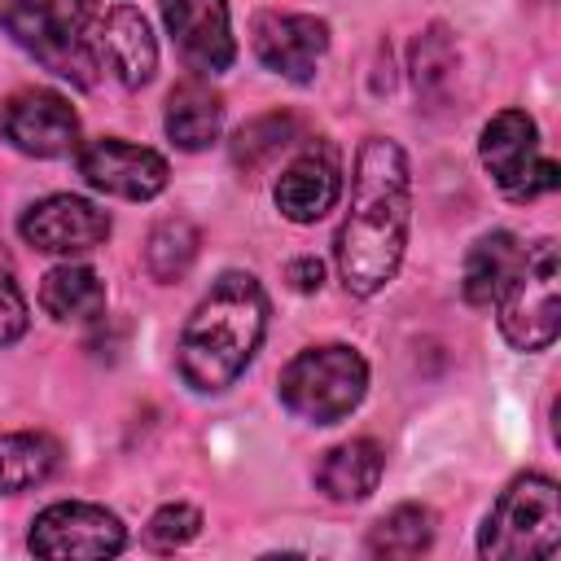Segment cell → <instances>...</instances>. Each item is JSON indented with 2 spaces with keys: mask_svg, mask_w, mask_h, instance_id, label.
<instances>
[{
  "mask_svg": "<svg viewBox=\"0 0 561 561\" xmlns=\"http://www.w3.org/2000/svg\"><path fill=\"white\" fill-rule=\"evenodd\" d=\"M101 4L96 0H4L0 26L44 70L75 88H96L101 66Z\"/></svg>",
  "mask_w": 561,
  "mask_h": 561,
  "instance_id": "cell-3",
  "label": "cell"
},
{
  "mask_svg": "<svg viewBox=\"0 0 561 561\" xmlns=\"http://www.w3.org/2000/svg\"><path fill=\"white\" fill-rule=\"evenodd\" d=\"M197 259V228L188 219H162L145 241V267L153 280H180Z\"/></svg>",
  "mask_w": 561,
  "mask_h": 561,
  "instance_id": "cell-22",
  "label": "cell"
},
{
  "mask_svg": "<svg viewBox=\"0 0 561 561\" xmlns=\"http://www.w3.org/2000/svg\"><path fill=\"white\" fill-rule=\"evenodd\" d=\"M162 18H167L180 61L193 75L206 79L232 66L237 44H232V22H228V0H162Z\"/></svg>",
  "mask_w": 561,
  "mask_h": 561,
  "instance_id": "cell-11",
  "label": "cell"
},
{
  "mask_svg": "<svg viewBox=\"0 0 561 561\" xmlns=\"http://www.w3.org/2000/svg\"><path fill=\"white\" fill-rule=\"evenodd\" d=\"M561 548V491L543 473L513 478L482 522L478 552L486 561H535Z\"/></svg>",
  "mask_w": 561,
  "mask_h": 561,
  "instance_id": "cell-4",
  "label": "cell"
},
{
  "mask_svg": "<svg viewBox=\"0 0 561 561\" xmlns=\"http://www.w3.org/2000/svg\"><path fill=\"white\" fill-rule=\"evenodd\" d=\"M101 66L123 83V88H145L158 70V44L140 9L114 4L101 18Z\"/></svg>",
  "mask_w": 561,
  "mask_h": 561,
  "instance_id": "cell-15",
  "label": "cell"
},
{
  "mask_svg": "<svg viewBox=\"0 0 561 561\" xmlns=\"http://www.w3.org/2000/svg\"><path fill=\"white\" fill-rule=\"evenodd\" d=\"M500 333L517 351H548L561 329V259L557 241H535L522 250L517 272L495 298Z\"/></svg>",
  "mask_w": 561,
  "mask_h": 561,
  "instance_id": "cell-6",
  "label": "cell"
},
{
  "mask_svg": "<svg viewBox=\"0 0 561 561\" xmlns=\"http://www.w3.org/2000/svg\"><path fill=\"white\" fill-rule=\"evenodd\" d=\"M57 456L61 451L48 434H31V430L0 434V495H18V491L39 486L57 469Z\"/></svg>",
  "mask_w": 561,
  "mask_h": 561,
  "instance_id": "cell-20",
  "label": "cell"
},
{
  "mask_svg": "<svg viewBox=\"0 0 561 561\" xmlns=\"http://www.w3.org/2000/svg\"><path fill=\"white\" fill-rule=\"evenodd\" d=\"M197 530H202V513L193 504H162L145 526V543L158 552H175L188 539H197Z\"/></svg>",
  "mask_w": 561,
  "mask_h": 561,
  "instance_id": "cell-25",
  "label": "cell"
},
{
  "mask_svg": "<svg viewBox=\"0 0 561 561\" xmlns=\"http://www.w3.org/2000/svg\"><path fill=\"white\" fill-rule=\"evenodd\" d=\"M434 543V513L425 504H399L368 530V552L386 561L421 557Z\"/></svg>",
  "mask_w": 561,
  "mask_h": 561,
  "instance_id": "cell-21",
  "label": "cell"
},
{
  "mask_svg": "<svg viewBox=\"0 0 561 561\" xmlns=\"http://www.w3.org/2000/svg\"><path fill=\"white\" fill-rule=\"evenodd\" d=\"M123 543H127L123 522L110 508L83 500L48 504L26 535V548L35 557H114L123 552Z\"/></svg>",
  "mask_w": 561,
  "mask_h": 561,
  "instance_id": "cell-8",
  "label": "cell"
},
{
  "mask_svg": "<svg viewBox=\"0 0 561 561\" xmlns=\"http://www.w3.org/2000/svg\"><path fill=\"white\" fill-rule=\"evenodd\" d=\"M342 197V158L333 140H307V149L276 180V210L289 224L324 219Z\"/></svg>",
  "mask_w": 561,
  "mask_h": 561,
  "instance_id": "cell-13",
  "label": "cell"
},
{
  "mask_svg": "<svg viewBox=\"0 0 561 561\" xmlns=\"http://www.w3.org/2000/svg\"><path fill=\"white\" fill-rule=\"evenodd\" d=\"M408 219H412L408 158L394 140L368 136L355 153L351 210L333 241L342 285L355 298H373L394 280L408 245Z\"/></svg>",
  "mask_w": 561,
  "mask_h": 561,
  "instance_id": "cell-1",
  "label": "cell"
},
{
  "mask_svg": "<svg viewBox=\"0 0 561 561\" xmlns=\"http://www.w3.org/2000/svg\"><path fill=\"white\" fill-rule=\"evenodd\" d=\"M219 127H224V96L202 75L171 88V96H167V136L180 149H188V153L206 149L219 136Z\"/></svg>",
  "mask_w": 561,
  "mask_h": 561,
  "instance_id": "cell-17",
  "label": "cell"
},
{
  "mask_svg": "<svg viewBox=\"0 0 561 561\" xmlns=\"http://www.w3.org/2000/svg\"><path fill=\"white\" fill-rule=\"evenodd\" d=\"M329 48V26L311 13H263L254 22V57L294 83H307Z\"/></svg>",
  "mask_w": 561,
  "mask_h": 561,
  "instance_id": "cell-14",
  "label": "cell"
},
{
  "mask_svg": "<svg viewBox=\"0 0 561 561\" xmlns=\"http://www.w3.org/2000/svg\"><path fill=\"white\" fill-rule=\"evenodd\" d=\"M39 307L53 320H96L105 311V280L88 263H61L44 276Z\"/></svg>",
  "mask_w": 561,
  "mask_h": 561,
  "instance_id": "cell-19",
  "label": "cell"
},
{
  "mask_svg": "<svg viewBox=\"0 0 561 561\" xmlns=\"http://www.w3.org/2000/svg\"><path fill=\"white\" fill-rule=\"evenodd\" d=\"M31 324V311H26V294L18 285V267L9 259V250L0 245V346L18 342Z\"/></svg>",
  "mask_w": 561,
  "mask_h": 561,
  "instance_id": "cell-26",
  "label": "cell"
},
{
  "mask_svg": "<svg viewBox=\"0 0 561 561\" xmlns=\"http://www.w3.org/2000/svg\"><path fill=\"white\" fill-rule=\"evenodd\" d=\"M298 140V118L294 114H263V118H250L237 140H232V162L250 175L259 171L263 162H272L280 149H289Z\"/></svg>",
  "mask_w": 561,
  "mask_h": 561,
  "instance_id": "cell-23",
  "label": "cell"
},
{
  "mask_svg": "<svg viewBox=\"0 0 561 561\" xmlns=\"http://www.w3.org/2000/svg\"><path fill=\"white\" fill-rule=\"evenodd\" d=\"M280 403L311 421V425H337L351 416L368 390V364L359 351L329 342V346H307L280 368Z\"/></svg>",
  "mask_w": 561,
  "mask_h": 561,
  "instance_id": "cell-5",
  "label": "cell"
},
{
  "mask_svg": "<svg viewBox=\"0 0 561 561\" xmlns=\"http://www.w3.org/2000/svg\"><path fill=\"white\" fill-rule=\"evenodd\" d=\"M263 333H267L263 285L250 272H224L180 333L175 346L180 377L202 394L228 390L254 359Z\"/></svg>",
  "mask_w": 561,
  "mask_h": 561,
  "instance_id": "cell-2",
  "label": "cell"
},
{
  "mask_svg": "<svg viewBox=\"0 0 561 561\" xmlns=\"http://www.w3.org/2000/svg\"><path fill=\"white\" fill-rule=\"evenodd\" d=\"M285 276H289V285H294L298 294H316L320 280H324V267H320V259H294Z\"/></svg>",
  "mask_w": 561,
  "mask_h": 561,
  "instance_id": "cell-27",
  "label": "cell"
},
{
  "mask_svg": "<svg viewBox=\"0 0 561 561\" xmlns=\"http://www.w3.org/2000/svg\"><path fill=\"white\" fill-rule=\"evenodd\" d=\"M456 70V44L447 35V26H430L425 35H416L412 44V83L421 96H443V88L451 83Z\"/></svg>",
  "mask_w": 561,
  "mask_h": 561,
  "instance_id": "cell-24",
  "label": "cell"
},
{
  "mask_svg": "<svg viewBox=\"0 0 561 561\" xmlns=\"http://www.w3.org/2000/svg\"><path fill=\"white\" fill-rule=\"evenodd\" d=\"M79 175L110 197H127V202H149L167 188V158L158 149L145 145H127L118 136H96L88 145L75 149Z\"/></svg>",
  "mask_w": 561,
  "mask_h": 561,
  "instance_id": "cell-9",
  "label": "cell"
},
{
  "mask_svg": "<svg viewBox=\"0 0 561 561\" xmlns=\"http://www.w3.org/2000/svg\"><path fill=\"white\" fill-rule=\"evenodd\" d=\"M522 250H526V245H517L513 232H486V237L465 254V280H460L465 302L491 307V302L500 298V289L508 285V276L517 272Z\"/></svg>",
  "mask_w": 561,
  "mask_h": 561,
  "instance_id": "cell-18",
  "label": "cell"
},
{
  "mask_svg": "<svg viewBox=\"0 0 561 561\" xmlns=\"http://www.w3.org/2000/svg\"><path fill=\"white\" fill-rule=\"evenodd\" d=\"M478 153L495 188L513 202H535L557 188V162L539 153V131L526 110H500L482 127Z\"/></svg>",
  "mask_w": 561,
  "mask_h": 561,
  "instance_id": "cell-7",
  "label": "cell"
},
{
  "mask_svg": "<svg viewBox=\"0 0 561 561\" xmlns=\"http://www.w3.org/2000/svg\"><path fill=\"white\" fill-rule=\"evenodd\" d=\"M381 469H386L381 443L351 438V443H337L333 451H324V460L316 469V486L337 504H355V500H368L377 491Z\"/></svg>",
  "mask_w": 561,
  "mask_h": 561,
  "instance_id": "cell-16",
  "label": "cell"
},
{
  "mask_svg": "<svg viewBox=\"0 0 561 561\" xmlns=\"http://www.w3.org/2000/svg\"><path fill=\"white\" fill-rule=\"evenodd\" d=\"M18 232L26 245H35L44 254H79L110 237V215L101 206H92L88 197L53 193V197L26 206V215L18 219Z\"/></svg>",
  "mask_w": 561,
  "mask_h": 561,
  "instance_id": "cell-12",
  "label": "cell"
},
{
  "mask_svg": "<svg viewBox=\"0 0 561 561\" xmlns=\"http://www.w3.org/2000/svg\"><path fill=\"white\" fill-rule=\"evenodd\" d=\"M0 131L26 158H61L79 149V114L61 92L48 88H26L9 96L0 114Z\"/></svg>",
  "mask_w": 561,
  "mask_h": 561,
  "instance_id": "cell-10",
  "label": "cell"
}]
</instances>
